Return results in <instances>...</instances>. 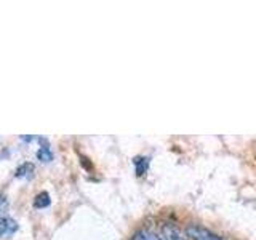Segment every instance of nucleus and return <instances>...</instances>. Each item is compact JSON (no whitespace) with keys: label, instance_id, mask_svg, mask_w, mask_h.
Instances as JSON below:
<instances>
[{"label":"nucleus","instance_id":"20e7f679","mask_svg":"<svg viewBox=\"0 0 256 240\" xmlns=\"http://www.w3.org/2000/svg\"><path fill=\"white\" fill-rule=\"evenodd\" d=\"M34 170H36L34 164L24 162V164H21L18 168H16L14 176H16V178H32V176H34Z\"/></svg>","mask_w":256,"mask_h":240},{"label":"nucleus","instance_id":"1a4fd4ad","mask_svg":"<svg viewBox=\"0 0 256 240\" xmlns=\"http://www.w3.org/2000/svg\"><path fill=\"white\" fill-rule=\"evenodd\" d=\"M6 210H8V198L4 192H0V214L6 213Z\"/></svg>","mask_w":256,"mask_h":240},{"label":"nucleus","instance_id":"423d86ee","mask_svg":"<svg viewBox=\"0 0 256 240\" xmlns=\"http://www.w3.org/2000/svg\"><path fill=\"white\" fill-rule=\"evenodd\" d=\"M50 196H48V192H40V194L36 196L34 198V206L36 208H46L48 205H50Z\"/></svg>","mask_w":256,"mask_h":240},{"label":"nucleus","instance_id":"6e6552de","mask_svg":"<svg viewBox=\"0 0 256 240\" xmlns=\"http://www.w3.org/2000/svg\"><path fill=\"white\" fill-rule=\"evenodd\" d=\"M148 164L149 160L148 158H141V157H136L134 158V165H136V173H138L140 176L144 174V172L148 170Z\"/></svg>","mask_w":256,"mask_h":240},{"label":"nucleus","instance_id":"7ed1b4c3","mask_svg":"<svg viewBox=\"0 0 256 240\" xmlns=\"http://www.w3.org/2000/svg\"><path fill=\"white\" fill-rule=\"evenodd\" d=\"M162 240H186V237L172 224H165L162 229Z\"/></svg>","mask_w":256,"mask_h":240},{"label":"nucleus","instance_id":"f03ea898","mask_svg":"<svg viewBox=\"0 0 256 240\" xmlns=\"http://www.w3.org/2000/svg\"><path fill=\"white\" fill-rule=\"evenodd\" d=\"M16 230H18V222L13 218L10 216L0 218V238H10Z\"/></svg>","mask_w":256,"mask_h":240},{"label":"nucleus","instance_id":"f257e3e1","mask_svg":"<svg viewBox=\"0 0 256 240\" xmlns=\"http://www.w3.org/2000/svg\"><path fill=\"white\" fill-rule=\"evenodd\" d=\"M188 232V237H190L192 240H221L216 234L213 232L206 230L205 228H200V226H196V224H192L186 229Z\"/></svg>","mask_w":256,"mask_h":240},{"label":"nucleus","instance_id":"0eeeda50","mask_svg":"<svg viewBox=\"0 0 256 240\" xmlns=\"http://www.w3.org/2000/svg\"><path fill=\"white\" fill-rule=\"evenodd\" d=\"M37 158L40 160V162H52L53 160V152H52V149L46 146H42L38 150H37Z\"/></svg>","mask_w":256,"mask_h":240},{"label":"nucleus","instance_id":"39448f33","mask_svg":"<svg viewBox=\"0 0 256 240\" xmlns=\"http://www.w3.org/2000/svg\"><path fill=\"white\" fill-rule=\"evenodd\" d=\"M133 240H162V237H160L158 234H156V232L152 230H138L136 234L133 236Z\"/></svg>","mask_w":256,"mask_h":240}]
</instances>
